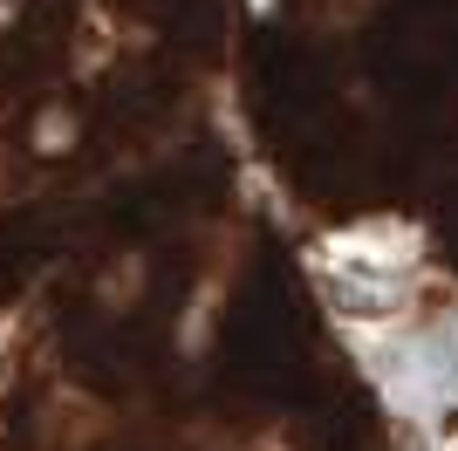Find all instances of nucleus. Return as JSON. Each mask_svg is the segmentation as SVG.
<instances>
[{
	"mask_svg": "<svg viewBox=\"0 0 458 451\" xmlns=\"http://www.w3.org/2000/svg\"><path fill=\"white\" fill-rule=\"evenodd\" d=\"M411 404H452L458 396V328H431L403 349V370H390Z\"/></svg>",
	"mask_w": 458,
	"mask_h": 451,
	"instance_id": "f257e3e1",
	"label": "nucleus"
}]
</instances>
